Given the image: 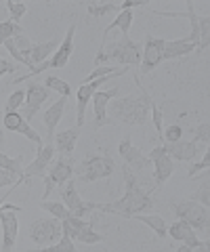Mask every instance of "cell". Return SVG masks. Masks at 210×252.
<instances>
[{"label":"cell","instance_id":"cell-8","mask_svg":"<svg viewBox=\"0 0 210 252\" xmlns=\"http://www.w3.org/2000/svg\"><path fill=\"white\" fill-rule=\"evenodd\" d=\"M74 177V164H72V158L69 156H59V160H55L51 164V170L44 175V200L51 195L53 187L61 185V183H67L69 179Z\"/></svg>","mask_w":210,"mask_h":252},{"label":"cell","instance_id":"cell-47","mask_svg":"<svg viewBox=\"0 0 210 252\" xmlns=\"http://www.w3.org/2000/svg\"><path fill=\"white\" fill-rule=\"evenodd\" d=\"M6 195H11V193H4V198L0 200V210H2V204H4V200H6Z\"/></svg>","mask_w":210,"mask_h":252},{"label":"cell","instance_id":"cell-1","mask_svg":"<svg viewBox=\"0 0 210 252\" xmlns=\"http://www.w3.org/2000/svg\"><path fill=\"white\" fill-rule=\"evenodd\" d=\"M122 175H124V183H126V193H124L120 200L110 202V204H95V210L112 212V215H120L126 219H130L133 215H139V212H143V210H151L153 208L151 193L141 189L137 177L133 175V170L128 166H124Z\"/></svg>","mask_w":210,"mask_h":252},{"label":"cell","instance_id":"cell-6","mask_svg":"<svg viewBox=\"0 0 210 252\" xmlns=\"http://www.w3.org/2000/svg\"><path fill=\"white\" fill-rule=\"evenodd\" d=\"M185 17L189 19L191 23V34L185 36V40L196 44V53L202 55V51L208 49V42H210V17L208 15H204V17H198L196 11H193V2H187V15Z\"/></svg>","mask_w":210,"mask_h":252},{"label":"cell","instance_id":"cell-34","mask_svg":"<svg viewBox=\"0 0 210 252\" xmlns=\"http://www.w3.org/2000/svg\"><path fill=\"white\" fill-rule=\"evenodd\" d=\"M150 109H151V118H153V126H155V130H158V137L164 141V112H162V107H158L151 101V105H150Z\"/></svg>","mask_w":210,"mask_h":252},{"label":"cell","instance_id":"cell-3","mask_svg":"<svg viewBox=\"0 0 210 252\" xmlns=\"http://www.w3.org/2000/svg\"><path fill=\"white\" fill-rule=\"evenodd\" d=\"M105 61H118L124 67L128 65H139L141 63V44L133 42L130 38H122V40H116L107 51H99L95 65H103Z\"/></svg>","mask_w":210,"mask_h":252},{"label":"cell","instance_id":"cell-14","mask_svg":"<svg viewBox=\"0 0 210 252\" xmlns=\"http://www.w3.org/2000/svg\"><path fill=\"white\" fill-rule=\"evenodd\" d=\"M51 89H46L44 84H38V82H30L28 91H26V107H23V120L26 122H32L34 116L38 114V109L49 99Z\"/></svg>","mask_w":210,"mask_h":252},{"label":"cell","instance_id":"cell-25","mask_svg":"<svg viewBox=\"0 0 210 252\" xmlns=\"http://www.w3.org/2000/svg\"><path fill=\"white\" fill-rule=\"evenodd\" d=\"M196 51V44L187 42L185 38H179V40H166L164 44V61L166 59H177V57H185Z\"/></svg>","mask_w":210,"mask_h":252},{"label":"cell","instance_id":"cell-40","mask_svg":"<svg viewBox=\"0 0 210 252\" xmlns=\"http://www.w3.org/2000/svg\"><path fill=\"white\" fill-rule=\"evenodd\" d=\"M15 183H26V179L15 175L11 170H4L0 168V187H6V185H15Z\"/></svg>","mask_w":210,"mask_h":252},{"label":"cell","instance_id":"cell-35","mask_svg":"<svg viewBox=\"0 0 210 252\" xmlns=\"http://www.w3.org/2000/svg\"><path fill=\"white\" fill-rule=\"evenodd\" d=\"M6 9H9V13H11V21L19 23L21 17L26 15L28 6H26V2H15V0H6Z\"/></svg>","mask_w":210,"mask_h":252},{"label":"cell","instance_id":"cell-5","mask_svg":"<svg viewBox=\"0 0 210 252\" xmlns=\"http://www.w3.org/2000/svg\"><path fill=\"white\" fill-rule=\"evenodd\" d=\"M116 172V164L114 160L107 154L103 156H90L87 158L80 166H78L76 170V181L78 183H82V185H87V183H92V181H99V179H107V177H112Z\"/></svg>","mask_w":210,"mask_h":252},{"label":"cell","instance_id":"cell-28","mask_svg":"<svg viewBox=\"0 0 210 252\" xmlns=\"http://www.w3.org/2000/svg\"><path fill=\"white\" fill-rule=\"evenodd\" d=\"M76 242H82V244H99V242H103V235L92 229V223H84V227L76 235Z\"/></svg>","mask_w":210,"mask_h":252},{"label":"cell","instance_id":"cell-43","mask_svg":"<svg viewBox=\"0 0 210 252\" xmlns=\"http://www.w3.org/2000/svg\"><path fill=\"white\" fill-rule=\"evenodd\" d=\"M181 137H183V126H179V124H170L168 128H164V139L168 141V143L181 141Z\"/></svg>","mask_w":210,"mask_h":252},{"label":"cell","instance_id":"cell-19","mask_svg":"<svg viewBox=\"0 0 210 252\" xmlns=\"http://www.w3.org/2000/svg\"><path fill=\"white\" fill-rule=\"evenodd\" d=\"M118 154L124 162H126L128 168H135V170H143V168H150L151 166V160L147 156H143V152L139 147H135L133 143H130V139L126 137L120 143L118 147Z\"/></svg>","mask_w":210,"mask_h":252},{"label":"cell","instance_id":"cell-27","mask_svg":"<svg viewBox=\"0 0 210 252\" xmlns=\"http://www.w3.org/2000/svg\"><path fill=\"white\" fill-rule=\"evenodd\" d=\"M130 219H137V220H141V223H145L147 227H151V231L158 235L160 240H164L166 235H168V229H166V223H164V219L158 217V215H133Z\"/></svg>","mask_w":210,"mask_h":252},{"label":"cell","instance_id":"cell-20","mask_svg":"<svg viewBox=\"0 0 210 252\" xmlns=\"http://www.w3.org/2000/svg\"><path fill=\"white\" fill-rule=\"evenodd\" d=\"M118 89H112V91H95L92 93V107H95V126H107L110 124V118H107V103L118 97Z\"/></svg>","mask_w":210,"mask_h":252},{"label":"cell","instance_id":"cell-2","mask_svg":"<svg viewBox=\"0 0 210 252\" xmlns=\"http://www.w3.org/2000/svg\"><path fill=\"white\" fill-rule=\"evenodd\" d=\"M135 84L139 89V97H122V99H116L114 105L107 109L114 120H120L124 124H145L147 116H150V105H151V94L147 93L143 86L139 76H135Z\"/></svg>","mask_w":210,"mask_h":252},{"label":"cell","instance_id":"cell-24","mask_svg":"<svg viewBox=\"0 0 210 252\" xmlns=\"http://www.w3.org/2000/svg\"><path fill=\"white\" fill-rule=\"evenodd\" d=\"M130 26H133V11H122L118 17H116L110 26H105V32H103V40H101V49L105 46V42H107V36H110V32L112 30H116L118 28L122 34H124V38H128V32H130Z\"/></svg>","mask_w":210,"mask_h":252},{"label":"cell","instance_id":"cell-22","mask_svg":"<svg viewBox=\"0 0 210 252\" xmlns=\"http://www.w3.org/2000/svg\"><path fill=\"white\" fill-rule=\"evenodd\" d=\"M59 49V42L53 38V40H49V42H40V44H32L28 51H23L21 55L26 57L28 61H32L34 63V67L36 65H40L42 61H46L49 59V55L51 53H55Z\"/></svg>","mask_w":210,"mask_h":252},{"label":"cell","instance_id":"cell-31","mask_svg":"<svg viewBox=\"0 0 210 252\" xmlns=\"http://www.w3.org/2000/svg\"><path fill=\"white\" fill-rule=\"evenodd\" d=\"M17 34H23V30H21V26L19 23H15V21H2L0 23V44H4L9 38H13V36H17Z\"/></svg>","mask_w":210,"mask_h":252},{"label":"cell","instance_id":"cell-15","mask_svg":"<svg viewBox=\"0 0 210 252\" xmlns=\"http://www.w3.org/2000/svg\"><path fill=\"white\" fill-rule=\"evenodd\" d=\"M61 198H63V204L67 206V210L72 212L74 217H84L87 212L95 210V202H84L80 195L76 191V181L69 179L67 181V187L61 191Z\"/></svg>","mask_w":210,"mask_h":252},{"label":"cell","instance_id":"cell-33","mask_svg":"<svg viewBox=\"0 0 210 252\" xmlns=\"http://www.w3.org/2000/svg\"><path fill=\"white\" fill-rule=\"evenodd\" d=\"M120 2H103V4H87V13L90 17H103L110 11H118Z\"/></svg>","mask_w":210,"mask_h":252},{"label":"cell","instance_id":"cell-7","mask_svg":"<svg viewBox=\"0 0 210 252\" xmlns=\"http://www.w3.org/2000/svg\"><path fill=\"white\" fill-rule=\"evenodd\" d=\"M173 210L179 219L187 220V223L193 227V229H206L208 227V208L202 206L200 202L196 200H187V202H175Z\"/></svg>","mask_w":210,"mask_h":252},{"label":"cell","instance_id":"cell-41","mask_svg":"<svg viewBox=\"0 0 210 252\" xmlns=\"http://www.w3.org/2000/svg\"><path fill=\"white\" fill-rule=\"evenodd\" d=\"M208 166H210V154L206 152V154H204V158H202V162H196V164H191V166H189V170H187V177H189V179H196L198 172L206 170Z\"/></svg>","mask_w":210,"mask_h":252},{"label":"cell","instance_id":"cell-9","mask_svg":"<svg viewBox=\"0 0 210 252\" xmlns=\"http://www.w3.org/2000/svg\"><path fill=\"white\" fill-rule=\"evenodd\" d=\"M170 238L177 240V242H185L183 246H179L177 250L179 252H189V250H208V244L202 242L196 238V231H193V227L187 223V220L179 219L177 223H173L170 227H166Z\"/></svg>","mask_w":210,"mask_h":252},{"label":"cell","instance_id":"cell-18","mask_svg":"<svg viewBox=\"0 0 210 252\" xmlns=\"http://www.w3.org/2000/svg\"><path fill=\"white\" fill-rule=\"evenodd\" d=\"M0 225H2V250H11L17 242L19 233V219L17 210H0Z\"/></svg>","mask_w":210,"mask_h":252},{"label":"cell","instance_id":"cell-12","mask_svg":"<svg viewBox=\"0 0 210 252\" xmlns=\"http://www.w3.org/2000/svg\"><path fill=\"white\" fill-rule=\"evenodd\" d=\"M128 72V67H120V72L118 74H112V76H101L97 78V80H92V82H82V86L78 89V109H76V116H78V126H84V109H87L89 105V101L92 99V93L99 91V86L107 82V80H112V78L116 76H124Z\"/></svg>","mask_w":210,"mask_h":252},{"label":"cell","instance_id":"cell-26","mask_svg":"<svg viewBox=\"0 0 210 252\" xmlns=\"http://www.w3.org/2000/svg\"><path fill=\"white\" fill-rule=\"evenodd\" d=\"M76 141H78V128L57 132L55 135V149L61 156H72L74 147H76Z\"/></svg>","mask_w":210,"mask_h":252},{"label":"cell","instance_id":"cell-44","mask_svg":"<svg viewBox=\"0 0 210 252\" xmlns=\"http://www.w3.org/2000/svg\"><path fill=\"white\" fill-rule=\"evenodd\" d=\"M143 4H147L145 0H124V2H120V9L130 11V9H135V6H143Z\"/></svg>","mask_w":210,"mask_h":252},{"label":"cell","instance_id":"cell-37","mask_svg":"<svg viewBox=\"0 0 210 252\" xmlns=\"http://www.w3.org/2000/svg\"><path fill=\"white\" fill-rule=\"evenodd\" d=\"M40 250H46V252H74L76 244H74V240L69 238V235H63V240H61L57 246H44Z\"/></svg>","mask_w":210,"mask_h":252},{"label":"cell","instance_id":"cell-36","mask_svg":"<svg viewBox=\"0 0 210 252\" xmlns=\"http://www.w3.org/2000/svg\"><path fill=\"white\" fill-rule=\"evenodd\" d=\"M26 103V91H15V93H11V97H9V101H6V112H17V109Z\"/></svg>","mask_w":210,"mask_h":252},{"label":"cell","instance_id":"cell-42","mask_svg":"<svg viewBox=\"0 0 210 252\" xmlns=\"http://www.w3.org/2000/svg\"><path fill=\"white\" fill-rule=\"evenodd\" d=\"M193 200L200 202L202 206H206V208L210 206V185H208V181H206V183L198 189L196 193H193Z\"/></svg>","mask_w":210,"mask_h":252},{"label":"cell","instance_id":"cell-45","mask_svg":"<svg viewBox=\"0 0 210 252\" xmlns=\"http://www.w3.org/2000/svg\"><path fill=\"white\" fill-rule=\"evenodd\" d=\"M15 72V65H13V63L9 61V59H2V57H0V76H2V74H13Z\"/></svg>","mask_w":210,"mask_h":252},{"label":"cell","instance_id":"cell-30","mask_svg":"<svg viewBox=\"0 0 210 252\" xmlns=\"http://www.w3.org/2000/svg\"><path fill=\"white\" fill-rule=\"evenodd\" d=\"M44 86L46 89H51V91H55V93H59L61 97H69V94H72V86H69L65 80L57 78V76H46Z\"/></svg>","mask_w":210,"mask_h":252},{"label":"cell","instance_id":"cell-13","mask_svg":"<svg viewBox=\"0 0 210 252\" xmlns=\"http://www.w3.org/2000/svg\"><path fill=\"white\" fill-rule=\"evenodd\" d=\"M61 231L59 220L55 219H38L30 225V238L34 240L38 248H44L46 244H53Z\"/></svg>","mask_w":210,"mask_h":252},{"label":"cell","instance_id":"cell-11","mask_svg":"<svg viewBox=\"0 0 210 252\" xmlns=\"http://www.w3.org/2000/svg\"><path fill=\"white\" fill-rule=\"evenodd\" d=\"M151 160L153 164V177H155V189L162 187L166 183V181L170 179V175H173V170H175V162H173V158H170L166 154V149L164 145H158V147H153L150 156H147Z\"/></svg>","mask_w":210,"mask_h":252},{"label":"cell","instance_id":"cell-39","mask_svg":"<svg viewBox=\"0 0 210 252\" xmlns=\"http://www.w3.org/2000/svg\"><path fill=\"white\" fill-rule=\"evenodd\" d=\"M118 72H120V67H118V65H114V67L99 65V67H95V69H92V72L87 76V82L97 80V78H101V76H112V74H118Z\"/></svg>","mask_w":210,"mask_h":252},{"label":"cell","instance_id":"cell-10","mask_svg":"<svg viewBox=\"0 0 210 252\" xmlns=\"http://www.w3.org/2000/svg\"><path fill=\"white\" fill-rule=\"evenodd\" d=\"M164 44L166 40L162 38H153L151 34L145 36V46H143V55H141V76L150 74L151 69H155L164 61Z\"/></svg>","mask_w":210,"mask_h":252},{"label":"cell","instance_id":"cell-16","mask_svg":"<svg viewBox=\"0 0 210 252\" xmlns=\"http://www.w3.org/2000/svg\"><path fill=\"white\" fill-rule=\"evenodd\" d=\"M53 156H55V147L51 143L49 145H40L38 147V154L34 158V162L30 164V166L23 168V179H26V183L32 177H44L46 175V168L51 166V160Z\"/></svg>","mask_w":210,"mask_h":252},{"label":"cell","instance_id":"cell-29","mask_svg":"<svg viewBox=\"0 0 210 252\" xmlns=\"http://www.w3.org/2000/svg\"><path fill=\"white\" fill-rule=\"evenodd\" d=\"M40 208L42 210H49L53 217L55 219H59V220H63V219H67L72 212L67 210V206L65 204H61V202H49V200H42L40 202Z\"/></svg>","mask_w":210,"mask_h":252},{"label":"cell","instance_id":"cell-23","mask_svg":"<svg viewBox=\"0 0 210 252\" xmlns=\"http://www.w3.org/2000/svg\"><path fill=\"white\" fill-rule=\"evenodd\" d=\"M67 99L69 97H61L59 101H55L49 109L44 112V126H46V132H49V143H51V137L55 135V128L61 120V116H63L65 107H67Z\"/></svg>","mask_w":210,"mask_h":252},{"label":"cell","instance_id":"cell-46","mask_svg":"<svg viewBox=\"0 0 210 252\" xmlns=\"http://www.w3.org/2000/svg\"><path fill=\"white\" fill-rule=\"evenodd\" d=\"M4 143V132H2V128H0V145Z\"/></svg>","mask_w":210,"mask_h":252},{"label":"cell","instance_id":"cell-4","mask_svg":"<svg viewBox=\"0 0 210 252\" xmlns=\"http://www.w3.org/2000/svg\"><path fill=\"white\" fill-rule=\"evenodd\" d=\"M74 34H76V23H72V26L67 28V34L63 38V42H59V49L51 55V59H46V61L40 63V65H36L28 76H17L13 80V84L23 82V80H30L32 76L42 74V72H46V69H51V67H65L69 57H72V53H74Z\"/></svg>","mask_w":210,"mask_h":252},{"label":"cell","instance_id":"cell-21","mask_svg":"<svg viewBox=\"0 0 210 252\" xmlns=\"http://www.w3.org/2000/svg\"><path fill=\"white\" fill-rule=\"evenodd\" d=\"M166 154L173 158V160H181V162H191L193 158L198 156V145L191 143V141H175V143H164Z\"/></svg>","mask_w":210,"mask_h":252},{"label":"cell","instance_id":"cell-38","mask_svg":"<svg viewBox=\"0 0 210 252\" xmlns=\"http://www.w3.org/2000/svg\"><path fill=\"white\" fill-rule=\"evenodd\" d=\"M208 135H210V126L208 122H202L196 126V135H193L191 139V143H202V145H208Z\"/></svg>","mask_w":210,"mask_h":252},{"label":"cell","instance_id":"cell-32","mask_svg":"<svg viewBox=\"0 0 210 252\" xmlns=\"http://www.w3.org/2000/svg\"><path fill=\"white\" fill-rule=\"evenodd\" d=\"M21 160H23L21 156H19V158H9V156L0 154V168L11 170V172H15V175L23 177V166H21Z\"/></svg>","mask_w":210,"mask_h":252},{"label":"cell","instance_id":"cell-17","mask_svg":"<svg viewBox=\"0 0 210 252\" xmlns=\"http://www.w3.org/2000/svg\"><path fill=\"white\" fill-rule=\"evenodd\" d=\"M2 124H4L6 130H11V132H21L23 137H28L30 141H34L36 147L42 145V137L38 135V132L32 128V126H30V122L23 120V116H21L19 112H4Z\"/></svg>","mask_w":210,"mask_h":252}]
</instances>
